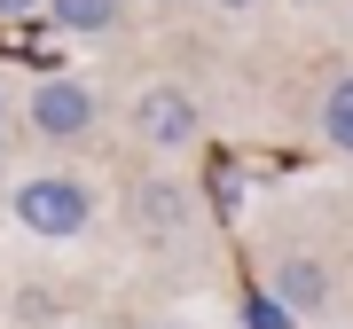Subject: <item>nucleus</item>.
<instances>
[{
    "instance_id": "obj_1",
    "label": "nucleus",
    "mask_w": 353,
    "mask_h": 329,
    "mask_svg": "<svg viewBox=\"0 0 353 329\" xmlns=\"http://www.w3.org/2000/svg\"><path fill=\"white\" fill-rule=\"evenodd\" d=\"M8 212H16V228L39 235V243H71V235H87V220H94V189L71 180V173H32V180H16Z\"/></svg>"
},
{
    "instance_id": "obj_2",
    "label": "nucleus",
    "mask_w": 353,
    "mask_h": 329,
    "mask_svg": "<svg viewBox=\"0 0 353 329\" xmlns=\"http://www.w3.org/2000/svg\"><path fill=\"white\" fill-rule=\"evenodd\" d=\"M134 126H141L150 149H189L204 134V110H196V94L181 87V78H150V87L134 94Z\"/></svg>"
},
{
    "instance_id": "obj_3",
    "label": "nucleus",
    "mask_w": 353,
    "mask_h": 329,
    "mask_svg": "<svg viewBox=\"0 0 353 329\" xmlns=\"http://www.w3.org/2000/svg\"><path fill=\"white\" fill-rule=\"evenodd\" d=\"M24 126L39 141H79V134H94V94L79 78H39L24 94Z\"/></svg>"
},
{
    "instance_id": "obj_4",
    "label": "nucleus",
    "mask_w": 353,
    "mask_h": 329,
    "mask_svg": "<svg viewBox=\"0 0 353 329\" xmlns=\"http://www.w3.org/2000/svg\"><path fill=\"white\" fill-rule=\"evenodd\" d=\"M267 298H275L290 321L322 314V306H330V266H322V259H275V275H267Z\"/></svg>"
},
{
    "instance_id": "obj_5",
    "label": "nucleus",
    "mask_w": 353,
    "mask_h": 329,
    "mask_svg": "<svg viewBox=\"0 0 353 329\" xmlns=\"http://www.w3.org/2000/svg\"><path fill=\"white\" fill-rule=\"evenodd\" d=\"M118 8H126V0H48L55 32H71V39H102V32H118Z\"/></svg>"
},
{
    "instance_id": "obj_6",
    "label": "nucleus",
    "mask_w": 353,
    "mask_h": 329,
    "mask_svg": "<svg viewBox=\"0 0 353 329\" xmlns=\"http://www.w3.org/2000/svg\"><path fill=\"white\" fill-rule=\"evenodd\" d=\"M141 228H150V235L189 228V196H181V180H150V189H141Z\"/></svg>"
},
{
    "instance_id": "obj_7",
    "label": "nucleus",
    "mask_w": 353,
    "mask_h": 329,
    "mask_svg": "<svg viewBox=\"0 0 353 329\" xmlns=\"http://www.w3.org/2000/svg\"><path fill=\"white\" fill-rule=\"evenodd\" d=\"M322 134H330V141H338V149L353 157V71H345L338 87L322 94Z\"/></svg>"
},
{
    "instance_id": "obj_8",
    "label": "nucleus",
    "mask_w": 353,
    "mask_h": 329,
    "mask_svg": "<svg viewBox=\"0 0 353 329\" xmlns=\"http://www.w3.org/2000/svg\"><path fill=\"white\" fill-rule=\"evenodd\" d=\"M243 321H252V329H290V314H283L275 298H252V306H243Z\"/></svg>"
},
{
    "instance_id": "obj_9",
    "label": "nucleus",
    "mask_w": 353,
    "mask_h": 329,
    "mask_svg": "<svg viewBox=\"0 0 353 329\" xmlns=\"http://www.w3.org/2000/svg\"><path fill=\"white\" fill-rule=\"evenodd\" d=\"M32 8H48V0H0V16H32Z\"/></svg>"
},
{
    "instance_id": "obj_10",
    "label": "nucleus",
    "mask_w": 353,
    "mask_h": 329,
    "mask_svg": "<svg viewBox=\"0 0 353 329\" xmlns=\"http://www.w3.org/2000/svg\"><path fill=\"white\" fill-rule=\"evenodd\" d=\"M220 8H236V16H243V8H259V0H220Z\"/></svg>"
},
{
    "instance_id": "obj_11",
    "label": "nucleus",
    "mask_w": 353,
    "mask_h": 329,
    "mask_svg": "<svg viewBox=\"0 0 353 329\" xmlns=\"http://www.w3.org/2000/svg\"><path fill=\"white\" fill-rule=\"evenodd\" d=\"M0 126H8V87H0Z\"/></svg>"
},
{
    "instance_id": "obj_12",
    "label": "nucleus",
    "mask_w": 353,
    "mask_h": 329,
    "mask_svg": "<svg viewBox=\"0 0 353 329\" xmlns=\"http://www.w3.org/2000/svg\"><path fill=\"white\" fill-rule=\"evenodd\" d=\"M0 164H8V141H0Z\"/></svg>"
},
{
    "instance_id": "obj_13",
    "label": "nucleus",
    "mask_w": 353,
    "mask_h": 329,
    "mask_svg": "<svg viewBox=\"0 0 353 329\" xmlns=\"http://www.w3.org/2000/svg\"><path fill=\"white\" fill-rule=\"evenodd\" d=\"M150 329H173V321H150Z\"/></svg>"
}]
</instances>
